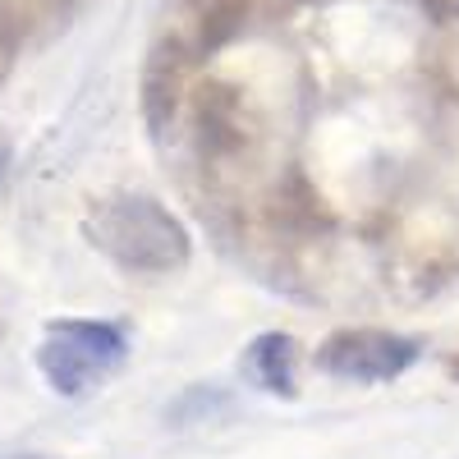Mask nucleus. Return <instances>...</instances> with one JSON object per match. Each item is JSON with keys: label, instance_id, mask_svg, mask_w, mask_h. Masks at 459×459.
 Here are the masks:
<instances>
[{"label": "nucleus", "instance_id": "nucleus-1", "mask_svg": "<svg viewBox=\"0 0 459 459\" xmlns=\"http://www.w3.org/2000/svg\"><path fill=\"white\" fill-rule=\"evenodd\" d=\"M83 235L97 253H106L115 266L138 272V276L179 272L188 253H194V239H188L184 221L147 194L101 198L83 216Z\"/></svg>", "mask_w": 459, "mask_h": 459}, {"label": "nucleus", "instance_id": "nucleus-2", "mask_svg": "<svg viewBox=\"0 0 459 459\" xmlns=\"http://www.w3.org/2000/svg\"><path fill=\"white\" fill-rule=\"evenodd\" d=\"M129 359V340L115 322L60 317L37 344V368L60 395H88Z\"/></svg>", "mask_w": 459, "mask_h": 459}, {"label": "nucleus", "instance_id": "nucleus-3", "mask_svg": "<svg viewBox=\"0 0 459 459\" xmlns=\"http://www.w3.org/2000/svg\"><path fill=\"white\" fill-rule=\"evenodd\" d=\"M418 363V344L395 335V331H377V326H354V331H335L322 340L317 368L340 377V381H395Z\"/></svg>", "mask_w": 459, "mask_h": 459}, {"label": "nucleus", "instance_id": "nucleus-4", "mask_svg": "<svg viewBox=\"0 0 459 459\" xmlns=\"http://www.w3.org/2000/svg\"><path fill=\"white\" fill-rule=\"evenodd\" d=\"M184 47L175 42V37H166V42L152 47L147 65H143V120H147V134L161 138L175 120V110L184 101Z\"/></svg>", "mask_w": 459, "mask_h": 459}, {"label": "nucleus", "instance_id": "nucleus-5", "mask_svg": "<svg viewBox=\"0 0 459 459\" xmlns=\"http://www.w3.org/2000/svg\"><path fill=\"white\" fill-rule=\"evenodd\" d=\"M294 363H299V344L281 331L257 335L244 354V372L272 395H294Z\"/></svg>", "mask_w": 459, "mask_h": 459}, {"label": "nucleus", "instance_id": "nucleus-6", "mask_svg": "<svg viewBox=\"0 0 459 459\" xmlns=\"http://www.w3.org/2000/svg\"><path fill=\"white\" fill-rule=\"evenodd\" d=\"M198 129L212 147H230L239 138V97L235 88H221V83H207L203 97H198Z\"/></svg>", "mask_w": 459, "mask_h": 459}, {"label": "nucleus", "instance_id": "nucleus-7", "mask_svg": "<svg viewBox=\"0 0 459 459\" xmlns=\"http://www.w3.org/2000/svg\"><path fill=\"white\" fill-rule=\"evenodd\" d=\"M253 0H203V19H198V56L221 51L225 42H235L244 19H248Z\"/></svg>", "mask_w": 459, "mask_h": 459}, {"label": "nucleus", "instance_id": "nucleus-8", "mask_svg": "<svg viewBox=\"0 0 459 459\" xmlns=\"http://www.w3.org/2000/svg\"><path fill=\"white\" fill-rule=\"evenodd\" d=\"M83 0H10V10L19 14V23H32L42 32H56L65 28L74 14H79Z\"/></svg>", "mask_w": 459, "mask_h": 459}, {"label": "nucleus", "instance_id": "nucleus-9", "mask_svg": "<svg viewBox=\"0 0 459 459\" xmlns=\"http://www.w3.org/2000/svg\"><path fill=\"white\" fill-rule=\"evenodd\" d=\"M19 47H23V23L10 10V0H0V88L10 83V74L19 65Z\"/></svg>", "mask_w": 459, "mask_h": 459}, {"label": "nucleus", "instance_id": "nucleus-10", "mask_svg": "<svg viewBox=\"0 0 459 459\" xmlns=\"http://www.w3.org/2000/svg\"><path fill=\"white\" fill-rule=\"evenodd\" d=\"M423 10L437 23H459V0H423Z\"/></svg>", "mask_w": 459, "mask_h": 459}, {"label": "nucleus", "instance_id": "nucleus-11", "mask_svg": "<svg viewBox=\"0 0 459 459\" xmlns=\"http://www.w3.org/2000/svg\"><path fill=\"white\" fill-rule=\"evenodd\" d=\"M450 377H459V359H455V363H450Z\"/></svg>", "mask_w": 459, "mask_h": 459}, {"label": "nucleus", "instance_id": "nucleus-12", "mask_svg": "<svg viewBox=\"0 0 459 459\" xmlns=\"http://www.w3.org/2000/svg\"><path fill=\"white\" fill-rule=\"evenodd\" d=\"M23 459H37V455H23Z\"/></svg>", "mask_w": 459, "mask_h": 459}]
</instances>
